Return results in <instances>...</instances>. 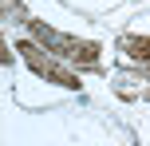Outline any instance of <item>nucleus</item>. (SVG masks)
<instances>
[{
  "label": "nucleus",
  "instance_id": "obj_1",
  "mask_svg": "<svg viewBox=\"0 0 150 146\" xmlns=\"http://www.w3.org/2000/svg\"><path fill=\"white\" fill-rule=\"evenodd\" d=\"M28 28H32V36H36L44 47H52L55 55H63V59L79 63V67H99V44H87V39L63 36V32L47 28L44 20H28Z\"/></svg>",
  "mask_w": 150,
  "mask_h": 146
},
{
  "label": "nucleus",
  "instance_id": "obj_2",
  "mask_svg": "<svg viewBox=\"0 0 150 146\" xmlns=\"http://www.w3.org/2000/svg\"><path fill=\"white\" fill-rule=\"evenodd\" d=\"M16 51H20V55H24V63H28L36 75H44L47 83H59V87H79V75H75V71H67V67H59V63H55L52 55H44L36 44H32V39H24Z\"/></svg>",
  "mask_w": 150,
  "mask_h": 146
},
{
  "label": "nucleus",
  "instance_id": "obj_3",
  "mask_svg": "<svg viewBox=\"0 0 150 146\" xmlns=\"http://www.w3.org/2000/svg\"><path fill=\"white\" fill-rule=\"evenodd\" d=\"M119 47H122V51H127L134 63H142V67L150 71V36H122Z\"/></svg>",
  "mask_w": 150,
  "mask_h": 146
},
{
  "label": "nucleus",
  "instance_id": "obj_4",
  "mask_svg": "<svg viewBox=\"0 0 150 146\" xmlns=\"http://www.w3.org/2000/svg\"><path fill=\"white\" fill-rule=\"evenodd\" d=\"M4 16H24V12H20V4H16V0H4Z\"/></svg>",
  "mask_w": 150,
  "mask_h": 146
}]
</instances>
